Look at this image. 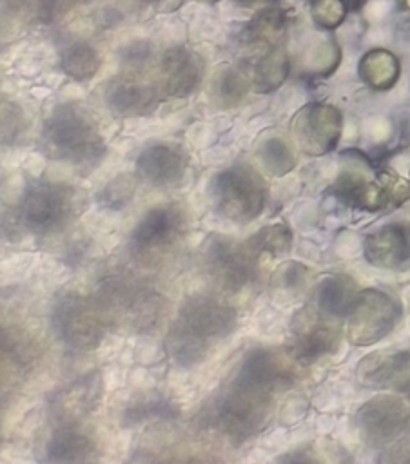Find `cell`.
Here are the masks:
<instances>
[{
    "label": "cell",
    "instance_id": "6da1fadb",
    "mask_svg": "<svg viewBox=\"0 0 410 464\" xmlns=\"http://www.w3.org/2000/svg\"><path fill=\"white\" fill-rule=\"evenodd\" d=\"M236 328V312L218 297L196 294L185 299L167 332L165 348L180 366H194L207 357L212 343Z\"/></svg>",
    "mask_w": 410,
    "mask_h": 464
},
{
    "label": "cell",
    "instance_id": "7a4b0ae2",
    "mask_svg": "<svg viewBox=\"0 0 410 464\" xmlns=\"http://www.w3.org/2000/svg\"><path fill=\"white\" fill-rule=\"evenodd\" d=\"M272 393L232 379L210 410V422L234 444L254 435L270 411Z\"/></svg>",
    "mask_w": 410,
    "mask_h": 464
},
{
    "label": "cell",
    "instance_id": "3957f363",
    "mask_svg": "<svg viewBox=\"0 0 410 464\" xmlns=\"http://www.w3.org/2000/svg\"><path fill=\"white\" fill-rule=\"evenodd\" d=\"M51 319L58 337L78 350L98 346L111 324L100 297H87L76 292L56 295Z\"/></svg>",
    "mask_w": 410,
    "mask_h": 464
},
{
    "label": "cell",
    "instance_id": "277c9868",
    "mask_svg": "<svg viewBox=\"0 0 410 464\" xmlns=\"http://www.w3.org/2000/svg\"><path fill=\"white\" fill-rule=\"evenodd\" d=\"M210 194L221 216L236 223H249L263 210L267 187L252 167L234 165L212 179Z\"/></svg>",
    "mask_w": 410,
    "mask_h": 464
},
{
    "label": "cell",
    "instance_id": "5b68a950",
    "mask_svg": "<svg viewBox=\"0 0 410 464\" xmlns=\"http://www.w3.org/2000/svg\"><path fill=\"white\" fill-rule=\"evenodd\" d=\"M403 314L401 301L379 288L359 290L347 315V337L350 343L366 346L386 337Z\"/></svg>",
    "mask_w": 410,
    "mask_h": 464
},
{
    "label": "cell",
    "instance_id": "8992f818",
    "mask_svg": "<svg viewBox=\"0 0 410 464\" xmlns=\"http://www.w3.org/2000/svg\"><path fill=\"white\" fill-rule=\"evenodd\" d=\"M74 214V194L54 183L31 185L18 203V225L34 232L60 230Z\"/></svg>",
    "mask_w": 410,
    "mask_h": 464
},
{
    "label": "cell",
    "instance_id": "52a82bcc",
    "mask_svg": "<svg viewBox=\"0 0 410 464\" xmlns=\"http://www.w3.org/2000/svg\"><path fill=\"white\" fill-rule=\"evenodd\" d=\"M45 140L53 154L73 163H93L102 154V141L94 127L76 111H58L45 127Z\"/></svg>",
    "mask_w": 410,
    "mask_h": 464
},
{
    "label": "cell",
    "instance_id": "ba28073f",
    "mask_svg": "<svg viewBox=\"0 0 410 464\" xmlns=\"http://www.w3.org/2000/svg\"><path fill=\"white\" fill-rule=\"evenodd\" d=\"M185 218L176 205H160L143 214L131 234V250L142 261L163 256L181 236Z\"/></svg>",
    "mask_w": 410,
    "mask_h": 464
},
{
    "label": "cell",
    "instance_id": "9c48e42d",
    "mask_svg": "<svg viewBox=\"0 0 410 464\" xmlns=\"http://www.w3.org/2000/svg\"><path fill=\"white\" fill-rule=\"evenodd\" d=\"M207 268L210 277L229 292H236L256 277V254L249 245H239L225 236L207 241Z\"/></svg>",
    "mask_w": 410,
    "mask_h": 464
},
{
    "label": "cell",
    "instance_id": "30bf717a",
    "mask_svg": "<svg viewBox=\"0 0 410 464\" xmlns=\"http://www.w3.org/2000/svg\"><path fill=\"white\" fill-rule=\"evenodd\" d=\"M341 129L343 116L339 109L330 103L305 105L292 121L296 145L310 156L330 152L341 138Z\"/></svg>",
    "mask_w": 410,
    "mask_h": 464
},
{
    "label": "cell",
    "instance_id": "8fae6325",
    "mask_svg": "<svg viewBox=\"0 0 410 464\" xmlns=\"http://www.w3.org/2000/svg\"><path fill=\"white\" fill-rule=\"evenodd\" d=\"M357 426L372 444L386 446L406 430L410 422V402L405 397L385 393L365 402L356 415Z\"/></svg>",
    "mask_w": 410,
    "mask_h": 464
},
{
    "label": "cell",
    "instance_id": "7c38bea8",
    "mask_svg": "<svg viewBox=\"0 0 410 464\" xmlns=\"http://www.w3.org/2000/svg\"><path fill=\"white\" fill-rule=\"evenodd\" d=\"M232 379L267 393H276L294 384L296 372L278 352L256 348L243 357Z\"/></svg>",
    "mask_w": 410,
    "mask_h": 464
},
{
    "label": "cell",
    "instance_id": "4fadbf2b",
    "mask_svg": "<svg viewBox=\"0 0 410 464\" xmlns=\"http://www.w3.org/2000/svg\"><path fill=\"white\" fill-rule=\"evenodd\" d=\"M370 265L385 270L410 268V223H388L366 236L363 243Z\"/></svg>",
    "mask_w": 410,
    "mask_h": 464
},
{
    "label": "cell",
    "instance_id": "5bb4252c",
    "mask_svg": "<svg viewBox=\"0 0 410 464\" xmlns=\"http://www.w3.org/2000/svg\"><path fill=\"white\" fill-rule=\"evenodd\" d=\"M316 310H303L296 317L294 339L288 346V355L301 362L316 361L332 353L339 343V330L319 319Z\"/></svg>",
    "mask_w": 410,
    "mask_h": 464
},
{
    "label": "cell",
    "instance_id": "9a60e30c",
    "mask_svg": "<svg viewBox=\"0 0 410 464\" xmlns=\"http://www.w3.org/2000/svg\"><path fill=\"white\" fill-rule=\"evenodd\" d=\"M365 386L410 392V352H377L365 357L357 366Z\"/></svg>",
    "mask_w": 410,
    "mask_h": 464
},
{
    "label": "cell",
    "instance_id": "2e32d148",
    "mask_svg": "<svg viewBox=\"0 0 410 464\" xmlns=\"http://www.w3.org/2000/svg\"><path fill=\"white\" fill-rule=\"evenodd\" d=\"M94 442L76 424H58L44 451V464H94Z\"/></svg>",
    "mask_w": 410,
    "mask_h": 464
},
{
    "label": "cell",
    "instance_id": "e0dca14e",
    "mask_svg": "<svg viewBox=\"0 0 410 464\" xmlns=\"http://www.w3.org/2000/svg\"><path fill=\"white\" fill-rule=\"evenodd\" d=\"M102 392V381L98 373H89L69 388L62 390L53 404V415L58 424H76L78 419L87 415L98 402Z\"/></svg>",
    "mask_w": 410,
    "mask_h": 464
},
{
    "label": "cell",
    "instance_id": "ac0fdd59",
    "mask_svg": "<svg viewBox=\"0 0 410 464\" xmlns=\"http://www.w3.org/2000/svg\"><path fill=\"white\" fill-rule=\"evenodd\" d=\"M136 170L151 185H172L183 176L185 158L171 145H151L138 156Z\"/></svg>",
    "mask_w": 410,
    "mask_h": 464
},
{
    "label": "cell",
    "instance_id": "d6986e66",
    "mask_svg": "<svg viewBox=\"0 0 410 464\" xmlns=\"http://www.w3.org/2000/svg\"><path fill=\"white\" fill-rule=\"evenodd\" d=\"M359 288L356 281L345 274L327 276L314 290L316 312L330 319H347L350 308L357 299Z\"/></svg>",
    "mask_w": 410,
    "mask_h": 464
},
{
    "label": "cell",
    "instance_id": "ffe728a7",
    "mask_svg": "<svg viewBox=\"0 0 410 464\" xmlns=\"http://www.w3.org/2000/svg\"><path fill=\"white\" fill-rule=\"evenodd\" d=\"M163 87L172 96L189 94L201 78V65L198 58L185 49H171L161 60Z\"/></svg>",
    "mask_w": 410,
    "mask_h": 464
},
{
    "label": "cell",
    "instance_id": "44dd1931",
    "mask_svg": "<svg viewBox=\"0 0 410 464\" xmlns=\"http://www.w3.org/2000/svg\"><path fill=\"white\" fill-rule=\"evenodd\" d=\"M109 103L122 114H143L154 109L156 91L134 78H118L107 89Z\"/></svg>",
    "mask_w": 410,
    "mask_h": 464
},
{
    "label": "cell",
    "instance_id": "7402d4cb",
    "mask_svg": "<svg viewBox=\"0 0 410 464\" xmlns=\"http://www.w3.org/2000/svg\"><path fill=\"white\" fill-rule=\"evenodd\" d=\"M361 80L376 91H388L395 85L401 74L399 58L388 49H370L359 60Z\"/></svg>",
    "mask_w": 410,
    "mask_h": 464
},
{
    "label": "cell",
    "instance_id": "603a6c76",
    "mask_svg": "<svg viewBox=\"0 0 410 464\" xmlns=\"http://www.w3.org/2000/svg\"><path fill=\"white\" fill-rule=\"evenodd\" d=\"M290 69V60L281 45L270 47L252 69V85L258 91H272L283 83Z\"/></svg>",
    "mask_w": 410,
    "mask_h": 464
},
{
    "label": "cell",
    "instance_id": "cb8c5ba5",
    "mask_svg": "<svg viewBox=\"0 0 410 464\" xmlns=\"http://www.w3.org/2000/svg\"><path fill=\"white\" fill-rule=\"evenodd\" d=\"M258 158L267 172L272 176H283L296 165L294 147L281 134H268L258 145Z\"/></svg>",
    "mask_w": 410,
    "mask_h": 464
},
{
    "label": "cell",
    "instance_id": "d4e9b609",
    "mask_svg": "<svg viewBox=\"0 0 410 464\" xmlns=\"http://www.w3.org/2000/svg\"><path fill=\"white\" fill-rule=\"evenodd\" d=\"M303 67L312 74H330L341 60V49L332 38H319L305 47Z\"/></svg>",
    "mask_w": 410,
    "mask_h": 464
},
{
    "label": "cell",
    "instance_id": "484cf974",
    "mask_svg": "<svg viewBox=\"0 0 410 464\" xmlns=\"http://www.w3.org/2000/svg\"><path fill=\"white\" fill-rule=\"evenodd\" d=\"M254 254H270L281 256L287 254L292 246V232L285 223H274L258 230L247 243Z\"/></svg>",
    "mask_w": 410,
    "mask_h": 464
},
{
    "label": "cell",
    "instance_id": "4316f807",
    "mask_svg": "<svg viewBox=\"0 0 410 464\" xmlns=\"http://www.w3.org/2000/svg\"><path fill=\"white\" fill-rule=\"evenodd\" d=\"M308 276H310V272L305 265H301L298 261H287L274 270L270 286L279 295L296 297L307 288Z\"/></svg>",
    "mask_w": 410,
    "mask_h": 464
},
{
    "label": "cell",
    "instance_id": "83f0119b",
    "mask_svg": "<svg viewBox=\"0 0 410 464\" xmlns=\"http://www.w3.org/2000/svg\"><path fill=\"white\" fill-rule=\"evenodd\" d=\"M174 415H176V408L167 399L145 395L142 397V401L125 408L123 422L129 426H134L149 419H169Z\"/></svg>",
    "mask_w": 410,
    "mask_h": 464
},
{
    "label": "cell",
    "instance_id": "f1b7e54d",
    "mask_svg": "<svg viewBox=\"0 0 410 464\" xmlns=\"http://www.w3.org/2000/svg\"><path fill=\"white\" fill-rule=\"evenodd\" d=\"M63 69L76 78H89L98 69V54L91 45L74 42L63 51Z\"/></svg>",
    "mask_w": 410,
    "mask_h": 464
},
{
    "label": "cell",
    "instance_id": "f546056e",
    "mask_svg": "<svg viewBox=\"0 0 410 464\" xmlns=\"http://www.w3.org/2000/svg\"><path fill=\"white\" fill-rule=\"evenodd\" d=\"M348 13L345 0H310L312 20L325 31L339 27Z\"/></svg>",
    "mask_w": 410,
    "mask_h": 464
},
{
    "label": "cell",
    "instance_id": "4dcf8cb0",
    "mask_svg": "<svg viewBox=\"0 0 410 464\" xmlns=\"http://www.w3.org/2000/svg\"><path fill=\"white\" fill-rule=\"evenodd\" d=\"M245 91H247V82L238 71H225V72H221V76L216 82L218 100L227 105L239 102V98L245 94Z\"/></svg>",
    "mask_w": 410,
    "mask_h": 464
},
{
    "label": "cell",
    "instance_id": "1f68e13d",
    "mask_svg": "<svg viewBox=\"0 0 410 464\" xmlns=\"http://www.w3.org/2000/svg\"><path fill=\"white\" fill-rule=\"evenodd\" d=\"M132 192H134V181L129 176H120L105 187L102 194V201L109 208H120L131 199Z\"/></svg>",
    "mask_w": 410,
    "mask_h": 464
},
{
    "label": "cell",
    "instance_id": "d6a6232c",
    "mask_svg": "<svg viewBox=\"0 0 410 464\" xmlns=\"http://www.w3.org/2000/svg\"><path fill=\"white\" fill-rule=\"evenodd\" d=\"M377 464H410V437H401L386 444L379 455Z\"/></svg>",
    "mask_w": 410,
    "mask_h": 464
},
{
    "label": "cell",
    "instance_id": "836d02e7",
    "mask_svg": "<svg viewBox=\"0 0 410 464\" xmlns=\"http://www.w3.org/2000/svg\"><path fill=\"white\" fill-rule=\"evenodd\" d=\"M276 464H323V460L310 448H298L281 455Z\"/></svg>",
    "mask_w": 410,
    "mask_h": 464
},
{
    "label": "cell",
    "instance_id": "e575fe53",
    "mask_svg": "<svg viewBox=\"0 0 410 464\" xmlns=\"http://www.w3.org/2000/svg\"><path fill=\"white\" fill-rule=\"evenodd\" d=\"M78 2H83V0H34L38 13L45 16H56L58 13L67 11L71 5Z\"/></svg>",
    "mask_w": 410,
    "mask_h": 464
},
{
    "label": "cell",
    "instance_id": "d590c367",
    "mask_svg": "<svg viewBox=\"0 0 410 464\" xmlns=\"http://www.w3.org/2000/svg\"><path fill=\"white\" fill-rule=\"evenodd\" d=\"M241 4H245V5H252V4H258V2H267V0H239Z\"/></svg>",
    "mask_w": 410,
    "mask_h": 464
},
{
    "label": "cell",
    "instance_id": "8d00e7d4",
    "mask_svg": "<svg viewBox=\"0 0 410 464\" xmlns=\"http://www.w3.org/2000/svg\"><path fill=\"white\" fill-rule=\"evenodd\" d=\"M399 2V5L401 7H405V9H408L410 11V0H397Z\"/></svg>",
    "mask_w": 410,
    "mask_h": 464
},
{
    "label": "cell",
    "instance_id": "74e56055",
    "mask_svg": "<svg viewBox=\"0 0 410 464\" xmlns=\"http://www.w3.org/2000/svg\"><path fill=\"white\" fill-rule=\"evenodd\" d=\"M345 2H347V5H348V9H350V7H354V0H345Z\"/></svg>",
    "mask_w": 410,
    "mask_h": 464
},
{
    "label": "cell",
    "instance_id": "f35d334b",
    "mask_svg": "<svg viewBox=\"0 0 410 464\" xmlns=\"http://www.w3.org/2000/svg\"><path fill=\"white\" fill-rule=\"evenodd\" d=\"M142 2H156V0H142Z\"/></svg>",
    "mask_w": 410,
    "mask_h": 464
}]
</instances>
